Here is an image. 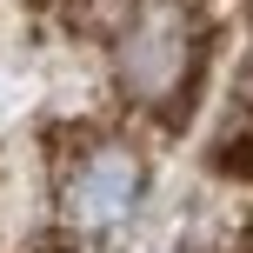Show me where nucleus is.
<instances>
[{
	"instance_id": "7ed1b4c3",
	"label": "nucleus",
	"mask_w": 253,
	"mask_h": 253,
	"mask_svg": "<svg viewBox=\"0 0 253 253\" xmlns=\"http://www.w3.org/2000/svg\"><path fill=\"white\" fill-rule=\"evenodd\" d=\"M220 167L227 173H253V140H227L220 147Z\"/></svg>"
},
{
	"instance_id": "f257e3e1",
	"label": "nucleus",
	"mask_w": 253,
	"mask_h": 253,
	"mask_svg": "<svg viewBox=\"0 0 253 253\" xmlns=\"http://www.w3.org/2000/svg\"><path fill=\"white\" fill-rule=\"evenodd\" d=\"M200 67V13L187 0H133L114 34V80L133 107L180 120V100Z\"/></svg>"
},
{
	"instance_id": "f03ea898",
	"label": "nucleus",
	"mask_w": 253,
	"mask_h": 253,
	"mask_svg": "<svg viewBox=\"0 0 253 253\" xmlns=\"http://www.w3.org/2000/svg\"><path fill=\"white\" fill-rule=\"evenodd\" d=\"M140 187H147L140 153L120 147V140H107V147L80 153V167L67 173V187H60V207H67V220H74V227L100 233V227H120V220L133 213Z\"/></svg>"
}]
</instances>
